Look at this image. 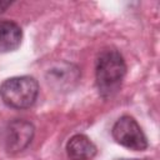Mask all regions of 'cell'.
Returning <instances> with one entry per match:
<instances>
[{"label":"cell","instance_id":"obj_1","mask_svg":"<svg viewBox=\"0 0 160 160\" xmlns=\"http://www.w3.org/2000/svg\"><path fill=\"white\" fill-rule=\"evenodd\" d=\"M126 75V64L122 55L115 49L104 50L96 60L95 82L104 99L114 96L121 88Z\"/></svg>","mask_w":160,"mask_h":160},{"label":"cell","instance_id":"obj_2","mask_svg":"<svg viewBox=\"0 0 160 160\" xmlns=\"http://www.w3.org/2000/svg\"><path fill=\"white\" fill-rule=\"evenodd\" d=\"M39 95V84L32 76L22 75L6 79L0 85V98L14 109L31 108Z\"/></svg>","mask_w":160,"mask_h":160},{"label":"cell","instance_id":"obj_3","mask_svg":"<svg viewBox=\"0 0 160 160\" xmlns=\"http://www.w3.org/2000/svg\"><path fill=\"white\" fill-rule=\"evenodd\" d=\"M111 134L118 144L134 151H144L149 145L142 129L130 115L119 118L112 126Z\"/></svg>","mask_w":160,"mask_h":160},{"label":"cell","instance_id":"obj_4","mask_svg":"<svg viewBox=\"0 0 160 160\" xmlns=\"http://www.w3.org/2000/svg\"><path fill=\"white\" fill-rule=\"evenodd\" d=\"M35 134L34 125L24 119L9 121L2 130V144L8 152L16 154L25 150L32 141Z\"/></svg>","mask_w":160,"mask_h":160},{"label":"cell","instance_id":"obj_5","mask_svg":"<svg viewBox=\"0 0 160 160\" xmlns=\"http://www.w3.org/2000/svg\"><path fill=\"white\" fill-rule=\"evenodd\" d=\"M80 71L79 69L68 62H60L51 69H49L46 74L48 82L52 86H55L59 90L62 89H71L74 84L79 80Z\"/></svg>","mask_w":160,"mask_h":160},{"label":"cell","instance_id":"obj_6","mask_svg":"<svg viewBox=\"0 0 160 160\" xmlns=\"http://www.w3.org/2000/svg\"><path fill=\"white\" fill-rule=\"evenodd\" d=\"M66 154L70 160H91L96 154V146L86 135L76 134L69 139Z\"/></svg>","mask_w":160,"mask_h":160},{"label":"cell","instance_id":"obj_7","mask_svg":"<svg viewBox=\"0 0 160 160\" xmlns=\"http://www.w3.org/2000/svg\"><path fill=\"white\" fill-rule=\"evenodd\" d=\"M22 40L21 28L10 20H0V52L16 50Z\"/></svg>","mask_w":160,"mask_h":160},{"label":"cell","instance_id":"obj_8","mask_svg":"<svg viewBox=\"0 0 160 160\" xmlns=\"http://www.w3.org/2000/svg\"><path fill=\"white\" fill-rule=\"evenodd\" d=\"M11 4H12L11 1H0V14H1V12H4V11H5V10L11 5Z\"/></svg>","mask_w":160,"mask_h":160}]
</instances>
